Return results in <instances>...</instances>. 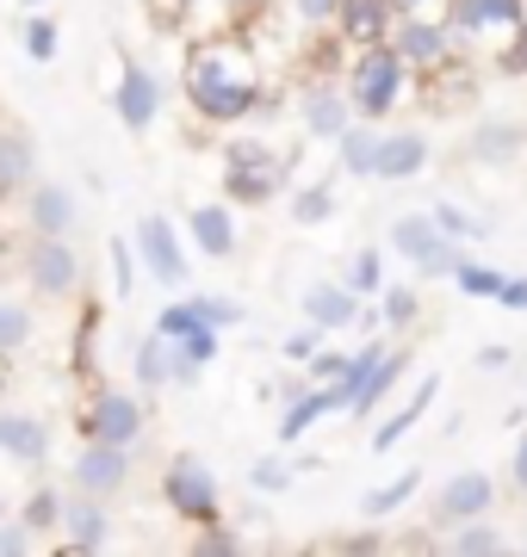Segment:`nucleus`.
<instances>
[{
  "mask_svg": "<svg viewBox=\"0 0 527 557\" xmlns=\"http://www.w3.org/2000/svg\"><path fill=\"white\" fill-rule=\"evenodd\" d=\"M193 100H199L211 119H243L248 106H255V75L243 69V57H236L230 44L193 57Z\"/></svg>",
  "mask_w": 527,
  "mask_h": 557,
  "instance_id": "nucleus-1",
  "label": "nucleus"
},
{
  "mask_svg": "<svg viewBox=\"0 0 527 557\" xmlns=\"http://www.w3.org/2000/svg\"><path fill=\"white\" fill-rule=\"evenodd\" d=\"M168 496H174V508H186V515H211V502H218V483H211V471H205L199 458H181L174 471H168Z\"/></svg>",
  "mask_w": 527,
  "mask_h": 557,
  "instance_id": "nucleus-2",
  "label": "nucleus"
},
{
  "mask_svg": "<svg viewBox=\"0 0 527 557\" xmlns=\"http://www.w3.org/2000/svg\"><path fill=\"white\" fill-rule=\"evenodd\" d=\"M391 87H397V57L372 50V57L354 69V100H360V112H385Z\"/></svg>",
  "mask_w": 527,
  "mask_h": 557,
  "instance_id": "nucleus-3",
  "label": "nucleus"
},
{
  "mask_svg": "<svg viewBox=\"0 0 527 557\" xmlns=\"http://www.w3.org/2000/svg\"><path fill=\"white\" fill-rule=\"evenodd\" d=\"M397 248H404L409 260H422L428 273H446V267H453V248H446V242L434 236V223H422V218L397 223Z\"/></svg>",
  "mask_w": 527,
  "mask_h": 557,
  "instance_id": "nucleus-4",
  "label": "nucleus"
},
{
  "mask_svg": "<svg viewBox=\"0 0 527 557\" xmlns=\"http://www.w3.org/2000/svg\"><path fill=\"white\" fill-rule=\"evenodd\" d=\"M143 260L156 267V278H186V267H181V248H174V230H168L162 218H149L143 223Z\"/></svg>",
  "mask_w": 527,
  "mask_h": 557,
  "instance_id": "nucleus-5",
  "label": "nucleus"
},
{
  "mask_svg": "<svg viewBox=\"0 0 527 557\" xmlns=\"http://www.w3.org/2000/svg\"><path fill=\"white\" fill-rule=\"evenodd\" d=\"M422 168V137H391L379 156H372V174L379 180H404V174H416Z\"/></svg>",
  "mask_w": 527,
  "mask_h": 557,
  "instance_id": "nucleus-6",
  "label": "nucleus"
},
{
  "mask_svg": "<svg viewBox=\"0 0 527 557\" xmlns=\"http://www.w3.org/2000/svg\"><path fill=\"white\" fill-rule=\"evenodd\" d=\"M94 428H100V440L124 446V440L137 434V403H131V397H106L100 409H94Z\"/></svg>",
  "mask_w": 527,
  "mask_h": 557,
  "instance_id": "nucleus-7",
  "label": "nucleus"
},
{
  "mask_svg": "<svg viewBox=\"0 0 527 557\" xmlns=\"http://www.w3.org/2000/svg\"><path fill=\"white\" fill-rule=\"evenodd\" d=\"M119 112H124V124H131V131H143V124L156 119V81H149V75H124Z\"/></svg>",
  "mask_w": 527,
  "mask_h": 557,
  "instance_id": "nucleus-8",
  "label": "nucleus"
},
{
  "mask_svg": "<svg viewBox=\"0 0 527 557\" xmlns=\"http://www.w3.org/2000/svg\"><path fill=\"white\" fill-rule=\"evenodd\" d=\"M124 478V458H119V446L106 440V446H94V453L82 458V490H112V483Z\"/></svg>",
  "mask_w": 527,
  "mask_h": 557,
  "instance_id": "nucleus-9",
  "label": "nucleus"
},
{
  "mask_svg": "<svg viewBox=\"0 0 527 557\" xmlns=\"http://www.w3.org/2000/svg\"><path fill=\"white\" fill-rule=\"evenodd\" d=\"M32 273H38L44 292H62V285L75 278V260H69V248H50V242H44L38 255H32Z\"/></svg>",
  "mask_w": 527,
  "mask_h": 557,
  "instance_id": "nucleus-10",
  "label": "nucleus"
},
{
  "mask_svg": "<svg viewBox=\"0 0 527 557\" xmlns=\"http://www.w3.org/2000/svg\"><path fill=\"white\" fill-rule=\"evenodd\" d=\"M0 446H7V453H20V458H38L44 453V428H38V421H25V416H7V421H0Z\"/></svg>",
  "mask_w": 527,
  "mask_h": 557,
  "instance_id": "nucleus-11",
  "label": "nucleus"
},
{
  "mask_svg": "<svg viewBox=\"0 0 527 557\" xmlns=\"http://www.w3.org/2000/svg\"><path fill=\"white\" fill-rule=\"evenodd\" d=\"M305 310L323 329H342V322H354V304L342 298V292H329V285H317V292H305Z\"/></svg>",
  "mask_w": 527,
  "mask_h": 557,
  "instance_id": "nucleus-12",
  "label": "nucleus"
},
{
  "mask_svg": "<svg viewBox=\"0 0 527 557\" xmlns=\"http://www.w3.org/2000/svg\"><path fill=\"white\" fill-rule=\"evenodd\" d=\"M522 13V0H459V25L466 32H478V25H490V20H515Z\"/></svg>",
  "mask_w": 527,
  "mask_h": 557,
  "instance_id": "nucleus-13",
  "label": "nucleus"
},
{
  "mask_svg": "<svg viewBox=\"0 0 527 557\" xmlns=\"http://www.w3.org/2000/svg\"><path fill=\"white\" fill-rule=\"evenodd\" d=\"M485 502H490V483H485V478H459L453 490H446V515L466 520V515H478Z\"/></svg>",
  "mask_w": 527,
  "mask_h": 557,
  "instance_id": "nucleus-14",
  "label": "nucleus"
},
{
  "mask_svg": "<svg viewBox=\"0 0 527 557\" xmlns=\"http://www.w3.org/2000/svg\"><path fill=\"white\" fill-rule=\"evenodd\" d=\"M69 218H75V205H69V193H57V186H44L38 193V230H69Z\"/></svg>",
  "mask_w": 527,
  "mask_h": 557,
  "instance_id": "nucleus-15",
  "label": "nucleus"
},
{
  "mask_svg": "<svg viewBox=\"0 0 527 557\" xmlns=\"http://www.w3.org/2000/svg\"><path fill=\"white\" fill-rule=\"evenodd\" d=\"M193 236H199L205 255H223V248H230V218H223V211H199V218H193Z\"/></svg>",
  "mask_w": 527,
  "mask_h": 557,
  "instance_id": "nucleus-16",
  "label": "nucleus"
},
{
  "mask_svg": "<svg viewBox=\"0 0 527 557\" xmlns=\"http://www.w3.org/2000/svg\"><path fill=\"white\" fill-rule=\"evenodd\" d=\"M230 193H236V199H267V193H273V174H267L261 161H255V174H248V161H236V174H230Z\"/></svg>",
  "mask_w": 527,
  "mask_h": 557,
  "instance_id": "nucleus-17",
  "label": "nucleus"
},
{
  "mask_svg": "<svg viewBox=\"0 0 527 557\" xmlns=\"http://www.w3.org/2000/svg\"><path fill=\"white\" fill-rule=\"evenodd\" d=\"M379 25H385V0H347V32L379 38Z\"/></svg>",
  "mask_w": 527,
  "mask_h": 557,
  "instance_id": "nucleus-18",
  "label": "nucleus"
},
{
  "mask_svg": "<svg viewBox=\"0 0 527 557\" xmlns=\"http://www.w3.org/2000/svg\"><path fill=\"white\" fill-rule=\"evenodd\" d=\"M428 397H434V384H422V391H416V403H409L404 416H397V421H385V428H379V446H391V440L404 434L409 421H416V416H422V409H428Z\"/></svg>",
  "mask_w": 527,
  "mask_h": 557,
  "instance_id": "nucleus-19",
  "label": "nucleus"
},
{
  "mask_svg": "<svg viewBox=\"0 0 527 557\" xmlns=\"http://www.w3.org/2000/svg\"><path fill=\"white\" fill-rule=\"evenodd\" d=\"M137 366H143V379H149V384H162V379H181V372H174V359H168L162 347H156V341H149V347L137 354Z\"/></svg>",
  "mask_w": 527,
  "mask_h": 557,
  "instance_id": "nucleus-20",
  "label": "nucleus"
},
{
  "mask_svg": "<svg viewBox=\"0 0 527 557\" xmlns=\"http://www.w3.org/2000/svg\"><path fill=\"white\" fill-rule=\"evenodd\" d=\"M404 50H409V57H441V32H434V25H409Z\"/></svg>",
  "mask_w": 527,
  "mask_h": 557,
  "instance_id": "nucleus-21",
  "label": "nucleus"
},
{
  "mask_svg": "<svg viewBox=\"0 0 527 557\" xmlns=\"http://www.w3.org/2000/svg\"><path fill=\"white\" fill-rule=\"evenodd\" d=\"M25 143H0V186H13V180H25Z\"/></svg>",
  "mask_w": 527,
  "mask_h": 557,
  "instance_id": "nucleus-22",
  "label": "nucleus"
},
{
  "mask_svg": "<svg viewBox=\"0 0 527 557\" xmlns=\"http://www.w3.org/2000/svg\"><path fill=\"white\" fill-rule=\"evenodd\" d=\"M459 285H466V292H478V298H497V292H503V278L485 273V267H459Z\"/></svg>",
  "mask_w": 527,
  "mask_h": 557,
  "instance_id": "nucleus-23",
  "label": "nucleus"
},
{
  "mask_svg": "<svg viewBox=\"0 0 527 557\" xmlns=\"http://www.w3.org/2000/svg\"><path fill=\"white\" fill-rule=\"evenodd\" d=\"M310 131H342V106L329 100V94L310 100Z\"/></svg>",
  "mask_w": 527,
  "mask_h": 557,
  "instance_id": "nucleus-24",
  "label": "nucleus"
},
{
  "mask_svg": "<svg viewBox=\"0 0 527 557\" xmlns=\"http://www.w3.org/2000/svg\"><path fill=\"white\" fill-rule=\"evenodd\" d=\"M372 156H379V149H372V137H366V131H354V137H347V168H354V174H366V168H372Z\"/></svg>",
  "mask_w": 527,
  "mask_h": 557,
  "instance_id": "nucleus-25",
  "label": "nucleus"
},
{
  "mask_svg": "<svg viewBox=\"0 0 527 557\" xmlns=\"http://www.w3.org/2000/svg\"><path fill=\"white\" fill-rule=\"evenodd\" d=\"M409 490H416V471H404V483H391V490H379V496H372V515H385V508H397V502H404Z\"/></svg>",
  "mask_w": 527,
  "mask_h": 557,
  "instance_id": "nucleus-26",
  "label": "nucleus"
},
{
  "mask_svg": "<svg viewBox=\"0 0 527 557\" xmlns=\"http://www.w3.org/2000/svg\"><path fill=\"white\" fill-rule=\"evenodd\" d=\"M75 545H100V508H75Z\"/></svg>",
  "mask_w": 527,
  "mask_h": 557,
  "instance_id": "nucleus-27",
  "label": "nucleus"
},
{
  "mask_svg": "<svg viewBox=\"0 0 527 557\" xmlns=\"http://www.w3.org/2000/svg\"><path fill=\"white\" fill-rule=\"evenodd\" d=\"M25 341V310H0V347H20Z\"/></svg>",
  "mask_w": 527,
  "mask_h": 557,
  "instance_id": "nucleus-28",
  "label": "nucleus"
},
{
  "mask_svg": "<svg viewBox=\"0 0 527 557\" xmlns=\"http://www.w3.org/2000/svg\"><path fill=\"white\" fill-rule=\"evenodd\" d=\"M193 317L211 329V322H236V310H230V304H218V298H199V304H193Z\"/></svg>",
  "mask_w": 527,
  "mask_h": 557,
  "instance_id": "nucleus-29",
  "label": "nucleus"
},
{
  "mask_svg": "<svg viewBox=\"0 0 527 557\" xmlns=\"http://www.w3.org/2000/svg\"><path fill=\"white\" fill-rule=\"evenodd\" d=\"M25 44H32V57H50V50H57V32H50L44 20H32V32H25Z\"/></svg>",
  "mask_w": 527,
  "mask_h": 557,
  "instance_id": "nucleus-30",
  "label": "nucleus"
},
{
  "mask_svg": "<svg viewBox=\"0 0 527 557\" xmlns=\"http://www.w3.org/2000/svg\"><path fill=\"white\" fill-rule=\"evenodd\" d=\"M503 539L497 533H485V527H471V533H459V552H497Z\"/></svg>",
  "mask_w": 527,
  "mask_h": 557,
  "instance_id": "nucleus-31",
  "label": "nucleus"
},
{
  "mask_svg": "<svg viewBox=\"0 0 527 557\" xmlns=\"http://www.w3.org/2000/svg\"><path fill=\"white\" fill-rule=\"evenodd\" d=\"M441 230H446V236H471L478 223H466V218H459V211H453V205H446V211H441Z\"/></svg>",
  "mask_w": 527,
  "mask_h": 557,
  "instance_id": "nucleus-32",
  "label": "nucleus"
},
{
  "mask_svg": "<svg viewBox=\"0 0 527 557\" xmlns=\"http://www.w3.org/2000/svg\"><path fill=\"white\" fill-rule=\"evenodd\" d=\"M329 211V193H305V199H298V218H323Z\"/></svg>",
  "mask_w": 527,
  "mask_h": 557,
  "instance_id": "nucleus-33",
  "label": "nucleus"
},
{
  "mask_svg": "<svg viewBox=\"0 0 527 557\" xmlns=\"http://www.w3.org/2000/svg\"><path fill=\"white\" fill-rule=\"evenodd\" d=\"M354 285H360V292H372V285H379V260H372V255H360V273H354Z\"/></svg>",
  "mask_w": 527,
  "mask_h": 557,
  "instance_id": "nucleus-34",
  "label": "nucleus"
},
{
  "mask_svg": "<svg viewBox=\"0 0 527 557\" xmlns=\"http://www.w3.org/2000/svg\"><path fill=\"white\" fill-rule=\"evenodd\" d=\"M385 310H391V322H409V310H416V298H409V292H391V304H385Z\"/></svg>",
  "mask_w": 527,
  "mask_h": 557,
  "instance_id": "nucleus-35",
  "label": "nucleus"
},
{
  "mask_svg": "<svg viewBox=\"0 0 527 557\" xmlns=\"http://www.w3.org/2000/svg\"><path fill=\"white\" fill-rule=\"evenodd\" d=\"M255 483H261V490H280L285 471H280V465H255Z\"/></svg>",
  "mask_w": 527,
  "mask_h": 557,
  "instance_id": "nucleus-36",
  "label": "nucleus"
},
{
  "mask_svg": "<svg viewBox=\"0 0 527 557\" xmlns=\"http://www.w3.org/2000/svg\"><path fill=\"white\" fill-rule=\"evenodd\" d=\"M50 515H57V502H50V496L32 502V527H50Z\"/></svg>",
  "mask_w": 527,
  "mask_h": 557,
  "instance_id": "nucleus-37",
  "label": "nucleus"
},
{
  "mask_svg": "<svg viewBox=\"0 0 527 557\" xmlns=\"http://www.w3.org/2000/svg\"><path fill=\"white\" fill-rule=\"evenodd\" d=\"M329 7H335V0H305V20H323Z\"/></svg>",
  "mask_w": 527,
  "mask_h": 557,
  "instance_id": "nucleus-38",
  "label": "nucleus"
},
{
  "mask_svg": "<svg viewBox=\"0 0 527 557\" xmlns=\"http://www.w3.org/2000/svg\"><path fill=\"white\" fill-rule=\"evenodd\" d=\"M515 471H522V483H527V440H522V453H515Z\"/></svg>",
  "mask_w": 527,
  "mask_h": 557,
  "instance_id": "nucleus-39",
  "label": "nucleus"
},
{
  "mask_svg": "<svg viewBox=\"0 0 527 557\" xmlns=\"http://www.w3.org/2000/svg\"><path fill=\"white\" fill-rule=\"evenodd\" d=\"M404 7H409V0H404Z\"/></svg>",
  "mask_w": 527,
  "mask_h": 557,
  "instance_id": "nucleus-40",
  "label": "nucleus"
}]
</instances>
